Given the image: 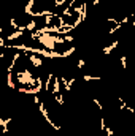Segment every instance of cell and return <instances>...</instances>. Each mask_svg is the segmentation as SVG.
I'll use <instances>...</instances> for the list:
<instances>
[{
    "label": "cell",
    "instance_id": "5bb4252c",
    "mask_svg": "<svg viewBox=\"0 0 135 136\" xmlns=\"http://www.w3.org/2000/svg\"><path fill=\"white\" fill-rule=\"evenodd\" d=\"M105 131H106V136H113V130L110 128V127H106V128H105Z\"/></svg>",
    "mask_w": 135,
    "mask_h": 136
},
{
    "label": "cell",
    "instance_id": "8fae6325",
    "mask_svg": "<svg viewBox=\"0 0 135 136\" xmlns=\"http://www.w3.org/2000/svg\"><path fill=\"white\" fill-rule=\"evenodd\" d=\"M10 25L13 27L14 30H17V29H19V24H17V21L14 19V17H11V19H10Z\"/></svg>",
    "mask_w": 135,
    "mask_h": 136
},
{
    "label": "cell",
    "instance_id": "e0dca14e",
    "mask_svg": "<svg viewBox=\"0 0 135 136\" xmlns=\"http://www.w3.org/2000/svg\"><path fill=\"white\" fill-rule=\"evenodd\" d=\"M132 25H133V27H135V21H133V22H132Z\"/></svg>",
    "mask_w": 135,
    "mask_h": 136
},
{
    "label": "cell",
    "instance_id": "2e32d148",
    "mask_svg": "<svg viewBox=\"0 0 135 136\" xmlns=\"http://www.w3.org/2000/svg\"><path fill=\"white\" fill-rule=\"evenodd\" d=\"M130 17H133V19H135V13H133V14H132V16H130Z\"/></svg>",
    "mask_w": 135,
    "mask_h": 136
},
{
    "label": "cell",
    "instance_id": "9c48e42d",
    "mask_svg": "<svg viewBox=\"0 0 135 136\" xmlns=\"http://www.w3.org/2000/svg\"><path fill=\"white\" fill-rule=\"evenodd\" d=\"M54 98H56V101H57L59 106H64V97H62V93H56Z\"/></svg>",
    "mask_w": 135,
    "mask_h": 136
},
{
    "label": "cell",
    "instance_id": "277c9868",
    "mask_svg": "<svg viewBox=\"0 0 135 136\" xmlns=\"http://www.w3.org/2000/svg\"><path fill=\"white\" fill-rule=\"evenodd\" d=\"M35 6V0H29V2L25 3V8H24V11L27 16H32V8Z\"/></svg>",
    "mask_w": 135,
    "mask_h": 136
},
{
    "label": "cell",
    "instance_id": "6da1fadb",
    "mask_svg": "<svg viewBox=\"0 0 135 136\" xmlns=\"http://www.w3.org/2000/svg\"><path fill=\"white\" fill-rule=\"evenodd\" d=\"M60 78H56L54 76V81H52V90H51V93L52 95H56V93H60Z\"/></svg>",
    "mask_w": 135,
    "mask_h": 136
},
{
    "label": "cell",
    "instance_id": "52a82bcc",
    "mask_svg": "<svg viewBox=\"0 0 135 136\" xmlns=\"http://www.w3.org/2000/svg\"><path fill=\"white\" fill-rule=\"evenodd\" d=\"M6 84L10 89H16V84H14V81H13V73L10 71V73H6Z\"/></svg>",
    "mask_w": 135,
    "mask_h": 136
},
{
    "label": "cell",
    "instance_id": "5b68a950",
    "mask_svg": "<svg viewBox=\"0 0 135 136\" xmlns=\"http://www.w3.org/2000/svg\"><path fill=\"white\" fill-rule=\"evenodd\" d=\"M13 119H0V127H2V133H8V123H10Z\"/></svg>",
    "mask_w": 135,
    "mask_h": 136
},
{
    "label": "cell",
    "instance_id": "ba28073f",
    "mask_svg": "<svg viewBox=\"0 0 135 136\" xmlns=\"http://www.w3.org/2000/svg\"><path fill=\"white\" fill-rule=\"evenodd\" d=\"M75 51H76V48H75V46H71V48H68L67 51H64V52H62V56H64V59H65V57L71 56V54H73Z\"/></svg>",
    "mask_w": 135,
    "mask_h": 136
},
{
    "label": "cell",
    "instance_id": "4fadbf2b",
    "mask_svg": "<svg viewBox=\"0 0 135 136\" xmlns=\"http://www.w3.org/2000/svg\"><path fill=\"white\" fill-rule=\"evenodd\" d=\"M84 65H86V60L84 59H79L78 63H76V68H84Z\"/></svg>",
    "mask_w": 135,
    "mask_h": 136
},
{
    "label": "cell",
    "instance_id": "7c38bea8",
    "mask_svg": "<svg viewBox=\"0 0 135 136\" xmlns=\"http://www.w3.org/2000/svg\"><path fill=\"white\" fill-rule=\"evenodd\" d=\"M121 67L127 68V56H121Z\"/></svg>",
    "mask_w": 135,
    "mask_h": 136
},
{
    "label": "cell",
    "instance_id": "7a4b0ae2",
    "mask_svg": "<svg viewBox=\"0 0 135 136\" xmlns=\"http://www.w3.org/2000/svg\"><path fill=\"white\" fill-rule=\"evenodd\" d=\"M27 57H29V60H30V63H32V65L33 67H41L43 65V60L40 59V57H37V56H32V54H29V56H27Z\"/></svg>",
    "mask_w": 135,
    "mask_h": 136
},
{
    "label": "cell",
    "instance_id": "3957f363",
    "mask_svg": "<svg viewBox=\"0 0 135 136\" xmlns=\"http://www.w3.org/2000/svg\"><path fill=\"white\" fill-rule=\"evenodd\" d=\"M118 43H119V41H113V43L110 44V46H105V48L102 49V52L105 54V56H110V54H111V51L118 48Z\"/></svg>",
    "mask_w": 135,
    "mask_h": 136
},
{
    "label": "cell",
    "instance_id": "9a60e30c",
    "mask_svg": "<svg viewBox=\"0 0 135 136\" xmlns=\"http://www.w3.org/2000/svg\"><path fill=\"white\" fill-rule=\"evenodd\" d=\"M98 3H100V0H94L92 2V5H98Z\"/></svg>",
    "mask_w": 135,
    "mask_h": 136
},
{
    "label": "cell",
    "instance_id": "8992f818",
    "mask_svg": "<svg viewBox=\"0 0 135 136\" xmlns=\"http://www.w3.org/2000/svg\"><path fill=\"white\" fill-rule=\"evenodd\" d=\"M22 35H24L22 30H14L13 33H10V35L6 37V40H10V41H11V40H17V38H21Z\"/></svg>",
    "mask_w": 135,
    "mask_h": 136
},
{
    "label": "cell",
    "instance_id": "30bf717a",
    "mask_svg": "<svg viewBox=\"0 0 135 136\" xmlns=\"http://www.w3.org/2000/svg\"><path fill=\"white\" fill-rule=\"evenodd\" d=\"M83 79L84 81H100V78H98V76H91V75H84Z\"/></svg>",
    "mask_w": 135,
    "mask_h": 136
}]
</instances>
